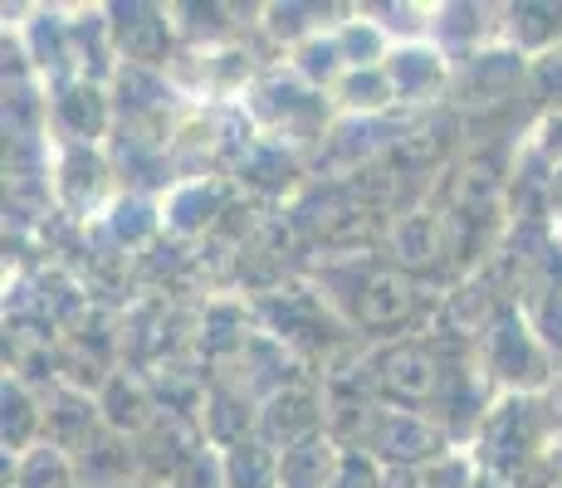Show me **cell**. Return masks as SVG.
<instances>
[{"instance_id":"1","label":"cell","mask_w":562,"mask_h":488,"mask_svg":"<svg viewBox=\"0 0 562 488\" xmlns=\"http://www.w3.org/2000/svg\"><path fill=\"white\" fill-rule=\"evenodd\" d=\"M558 440H562V406L548 390H499L470 454L484 474L509 484L533 454H543Z\"/></svg>"},{"instance_id":"2","label":"cell","mask_w":562,"mask_h":488,"mask_svg":"<svg viewBox=\"0 0 562 488\" xmlns=\"http://www.w3.org/2000/svg\"><path fill=\"white\" fill-rule=\"evenodd\" d=\"M474 347H480V366L494 390H548L558 372V356L543 347L524 308H504Z\"/></svg>"},{"instance_id":"3","label":"cell","mask_w":562,"mask_h":488,"mask_svg":"<svg viewBox=\"0 0 562 488\" xmlns=\"http://www.w3.org/2000/svg\"><path fill=\"white\" fill-rule=\"evenodd\" d=\"M245 113L255 117L259 133H269V143H313V137L328 133L333 103L304 89L289 69H265L255 89L245 93Z\"/></svg>"},{"instance_id":"4","label":"cell","mask_w":562,"mask_h":488,"mask_svg":"<svg viewBox=\"0 0 562 488\" xmlns=\"http://www.w3.org/2000/svg\"><path fill=\"white\" fill-rule=\"evenodd\" d=\"M372 459H382L386 469H411L420 474L426 464L446 459L456 444L450 435L426 416V410H396V406H382L372 420V435L362 444Z\"/></svg>"},{"instance_id":"5","label":"cell","mask_w":562,"mask_h":488,"mask_svg":"<svg viewBox=\"0 0 562 488\" xmlns=\"http://www.w3.org/2000/svg\"><path fill=\"white\" fill-rule=\"evenodd\" d=\"M45 123L54 133V147H103V137L117 123L113 93L108 83L74 79L45 98Z\"/></svg>"},{"instance_id":"6","label":"cell","mask_w":562,"mask_h":488,"mask_svg":"<svg viewBox=\"0 0 562 488\" xmlns=\"http://www.w3.org/2000/svg\"><path fill=\"white\" fill-rule=\"evenodd\" d=\"M108 25H113V49L123 64H137V69H171L181 49L177 20H171V5H108Z\"/></svg>"},{"instance_id":"7","label":"cell","mask_w":562,"mask_h":488,"mask_svg":"<svg viewBox=\"0 0 562 488\" xmlns=\"http://www.w3.org/2000/svg\"><path fill=\"white\" fill-rule=\"evenodd\" d=\"M113 157L103 147H54V177L49 191L64 211L99 215L117 201L113 195Z\"/></svg>"},{"instance_id":"8","label":"cell","mask_w":562,"mask_h":488,"mask_svg":"<svg viewBox=\"0 0 562 488\" xmlns=\"http://www.w3.org/2000/svg\"><path fill=\"white\" fill-rule=\"evenodd\" d=\"M328 435V396H318L313 382H294L284 386L279 396H269L259 406V440L269 450H294L304 440H318Z\"/></svg>"},{"instance_id":"9","label":"cell","mask_w":562,"mask_h":488,"mask_svg":"<svg viewBox=\"0 0 562 488\" xmlns=\"http://www.w3.org/2000/svg\"><path fill=\"white\" fill-rule=\"evenodd\" d=\"M386 79L396 89V107H420V103H440L456 83V64L446 59V49H436L430 39L416 45H396L386 54Z\"/></svg>"},{"instance_id":"10","label":"cell","mask_w":562,"mask_h":488,"mask_svg":"<svg viewBox=\"0 0 562 488\" xmlns=\"http://www.w3.org/2000/svg\"><path fill=\"white\" fill-rule=\"evenodd\" d=\"M430 45L446 49L450 64H464L490 45H504L499 35V10L494 5H470V0H446L430 5Z\"/></svg>"},{"instance_id":"11","label":"cell","mask_w":562,"mask_h":488,"mask_svg":"<svg viewBox=\"0 0 562 488\" xmlns=\"http://www.w3.org/2000/svg\"><path fill=\"white\" fill-rule=\"evenodd\" d=\"M499 35H504V45L518 49L524 59H543V54L562 49V0L499 5Z\"/></svg>"},{"instance_id":"12","label":"cell","mask_w":562,"mask_h":488,"mask_svg":"<svg viewBox=\"0 0 562 488\" xmlns=\"http://www.w3.org/2000/svg\"><path fill=\"white\" fill-rule=\"evenodd\" d=\"M352 5H318V0H284V5H265L259 10V35H269L279 49H299L313 35H333L348 20Z\"/></svg>"},{"instance_id":"13","label":"cell","mask_w":562,"mask_h":488,"mask_svg":"<svg viewBox=\"0 0 562 488\" xmlns=\"http://www.w3.org/2000/svg\"><path fill=\"white\" fill-rule=\"evenodd\" d=\"M221 211H225V191L205 177H191L167 191V201H161V225H167L171 235H201V230H211Z\"/></svg>"},{"instance_id":"14","label":"cell","mask_w":562,"mask_h":488,"mask_svg":"<svg viewBox=\"0 0 562 488\" xmlns=\"http://www.w3.org/2000/svg\"><path fill=\"white\" fill-rule=\"evenodd\" d=\"M5 488H79V464L69 450L40 440L25 454H5Z\"/></svg>"},{"instance_id":"15","label":"cell","mask_w":562,"mask_h":488,"mask_svg":"<svg viewBox=\"0 0 562 488\" xmlns=\"http://www.w3.org/2000/svg\"><path fill=\"white\" fill-rule=\"evenodd\" d=\"M328 103H333V113L372 123V117L396 107V89H392V79H386V69H348L338 79V89L328 93Z\"/></svg>"},{"instance_id":"16","label":"cell","mask_w":562,"mask_h":488,"mask_svg":"<svg viewBox=\"0 0 562 488\" xmlns=\"http://www.w3.org/2000/svg\"><path fill=\"white\" fill-rule=\"evenodd\" d=\"M338 459L342 444L333 435L294 444V450L279 454V488H328L333 474H338Z\"/></svg>"},{"instance_id":"17","label":"cell","mask_w":562,"mask_h":488,"mask_svg":"<svg viewBox=\"0 0 562 488\" xmlns=\"http://www.w3.org/2000/svg\"><path fill=\"white\" fill-rule=\"evenodd\" d=\"M103 230L113 235L123 249H143L161 225V201H153L147 191H117V201L103 211Z\"/></svg>"},{"instance_id":"18","label":"cell","mask_w":562,"mask_h":488,"mask_svg":"<svg viewBox=\"0 0 562 488\" xmlns=\"http://www.w3.org/2000/svg\"><path fill=\"white\" fill-rule=\"evenodd\" d=\"M333 39H338V54H342V64H348V69H382L386 54L396 49V39L386 35V30L376 25L362 5L348 10V20L333 30Z\"/></svg>"},{"instance_id":"19","label":"cell","mask_w":562,"mask_h":488,"mask_svg":"<svg viewBox=\"0 0 562 488\" xmlns=\"http://www.w3.org/2000/svg\"><path fill=\"white\" fill-rule=\"evenodd\" d=\"M284 69L294 73L304 89L328 98L333 89H338L342 73H348V64H342V54H338V39H333V35H313V39H304L299 49H289Z\"/></svg>"},{"instance_id":"20","label":"cell","mask_w":562,"mask_h":488,"mask_svg":"<svg viewBox=\"0 0 562 488\" xmlns=\"http://www.w3.org/2000/svg\"><path fill=\"white\" fill-rule=\"evenodd\" d=\"M0 400H5V454L35 450V444L45 440V410H40V400L30 396V386L20 382V376H5Z\"/></svg>"},{"instance_id":"21","label":"cell","mask_w":562,"mask_h":488,"mask_svg":"<svg viewBox=\"0 0 562 488\" xmlns=\"http://www.w3.org/2000/svg\"><path fill=\"white\" fill-rule=\"evenodd\" d=\"M221 459L231 488H279V450H269L259 435L221 450Z\"/></svg>"},{"instance_id":"22","label":"cell","mask_w":562,"mask_h":488,"mask_svg":"<svg viewBox=\"0 0 562 488\" xmlns=\"http://www.w3.org/2000/svg\"><path fill=\"white\" fill-rule=\"evenodd\" d=\"M518 308H524V318L533 322V332L543 338V347L558 356V366H562V284L533 288Z\"/></svg>"},{"instance_id":"23","label":"cell","mask_w":562,"mask_h":488,"mask_svg":"<svg viewBox=\"0 0 562 488\" xmlns=\"http://www.w3.org/2000/svg\"><path fill=\"white\" fill-rule=\"evenodd\" d=\"M167 488H231L225 484V459H221V450L215 444H191V454L181 459V469L171 474V484Z\"/></svg>"},{"instance_id":"24","label":"cell","mask_w":562,"mask_h":488,"mask_svg":"<svg viewBox=\"0 0 562 488\" xmlns=\"http://www.w3.org/2000/svg\"><path fill=\"white\" fill-rule=\"evenodd\" d=\"M416 479H420V488H474V479H480V464H474L470 450H450L446 459L426 464Z\"/></svg>"},{"instance_id":"25","label":"cell","mask_w":562,"mask_h":488,"mask_svg":"<svg viewBox=\"0 0 562 488\" xmlns=\"http://www.w3.org/2000/svg\"><path fill=\"white\" fill-rule=\"evenodd\" d=\"M328 488H386V464L372 459L367 450H342L338 474Z\"/></svg>"},{"instance_id":"26","label":"cell","mask_w":562,"mask_h":488,"mask_svg":"<svg viewBox=\"0 0 562 488\" xmlns=\"http://www.w3.org/2000/svg\"><path fill=\"white\" fill-rule=\"evenodd\" d=\"M558 484H562V440L548 444L543 454H533L504 488H558Z\"/></svg>"},{"instance_id":"27","label":"cell","mask_w":562,"mask_h":488,"mask_svg":"<svg viewBox=\"0 0 562 488\" xmlns=\"http://www.w3.org/2000/svg\"><path fill=\"white\" fill-rule=\"evenodd\" d=\"M528 147L543 151L553 167H562V113H538V123L528 127Z\"/></svg>"},{"instance_id":"28","label":"cell","mask_w":562,"mask_h":488,"mask_svg":"<svg viewBox=\"0 0 562 488\" xmlns=\"http://www.w3.org/2000/svg\"><path fill=\"white\" fill-rule=\"evenodd\" d=\"M553 220L562 225V167L553 171Z\"/></svg>"},{"instance_id":"29","label":"cell","mask_w":562,"mask_h":488,"mask_svg":"<svg viewBox=\"0 0 562 488\" xmlns=\"http://www.w3.org/2000/svg\"><path fill=\"white\" fill-rule=\"evenodd\" d=\"M558 240H562V225H558Z\"/></svg>"},{"instance_id":"30","label":"cell","mask_w":562,"mask_h":488,"mask_svg":"<svg viewBox=\"0 0 562 488\" xmlns=\"http://www.w3.org/2000/svg\"><path fill=\"white\" fill-rule=\"evenodd\" d=\"M558 488H562V484H558Z\"/></svg>"}]
</instances>
